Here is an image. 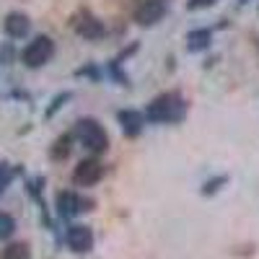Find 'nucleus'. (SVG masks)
Segmentation results:
<instances>
[{
	"mask_svg": "<svg viewBox=\"0 0 259 259\" xmlns=\"http://www.w3.org/2000/svg\"><path fill=\"white\" fill-rule=\"evenodd\" d=\"M182 109H184V104L179 101V96L163 94L156 101L148 104V112L145 114H148L150 122H171V119H179L182 117Z\"/></svg>",
	"mask_w": 259,
	"mask_h": 259,
	"instance_id": "f257e3e1",
	"label": "nucleus"
},
{
	"mask_svg": "<svg viewBox=\"0 0 259 259\" xmlns=\"http://www.w3.org/2000/svg\"><path fill=\"white\" fill-rule=\"evenodd\" d=\"M78 135H80V140H83V145L89 148V150H94V153H101V150H106V133H104V127L99 124V122H94V119H83L80 124H78Z\"/></svg>",
	"mask_w": 259,
	"mask_h": 259,
	"instance_id": "f03ea898",
	"label": "nucleus"
},
{
	"mask_svg": "<svg viewBox=\"0 0 259 259\" xmlns=\"http://www.w3.org/2000/svg\"><path fill=\"white\" fill-rule=\"evenodd\" d=\"M50 57H52V41L47 36H36L24 50V62L29 68H39V65H45Z\"/></svg>",
	"mask_w": 259,
	"mask_h": 259,
	"instance_id": "7ed1b4c3",
	"label": "nucleus"
},
{
	"mask_svg": "<svg viewBox=\"0 0 259 259\" xmlns=\"http://www.w3.org/2000/svg\"><path fill=\"white\" fill-rule=\"evenodd\" d=\"M101 174H104V166H101L96 158H85V161H80V163L75 166L73 182H75L78 187H91V184H96V182L101 179Z\"/></svg>",
	"mask_w": 259,
	"mask_h": 259,
	"instance_id": "20e7f679",
	"label": "nucleus"
},
{
	"mask_svg": "<svg viewBox=\"0 0 259 259\" xmlns=\"http://www.w3.org/2000/svg\"><path fill=\"white\" fill-rule=\"evenodd\" d=\"M163 13H166V6L161 0H143L135 11V21L140 26H150V24H156V21H161Z\"/></svg>",
	"mask_w": 259,
	"mask_h": 259,
	"instance_id": "39448f33",
	"label": "nucleus"
},
{
	"mask_svg": "<svg viewBox=\"0 0 259 259\" xmlns=\"http://www.w3.org/2000/svg\"><path fill=\"white\" fill-rule=\"evenodd\" d=\"M94 244V236L85 226H70L68 228V246L75 251V254H85Z\"/></svg>",
	"mask_w": 259,
	"mask_h": 259,
	"instance_id": "423d86ee",
	"label": "nucleus"
},
{
	"mask_svg": "<svg viewBox=\"0 0 259 259\" xmlns=\"http://www.w3.org/2000/svg\"><path fill=\"white\" fill-rule=\"evenodd\" d=\"M85 200H80L75 192H60L57 194V210H60V215H75V212H80V210H85Z\"/></svg>",
	"mask_w": 259,
	"mask_h": 259,
	"instance_id": "0eeeda50",
	"label": "nucleus"
},
{
	"mask_svg": "<svg viewBox=\"0 0 259 259\" xmlns=\"http://www.w3.org/2000/svg\"><path fill=\"white\" fill-rule=\"evenodd\" d=\"M6 31H8L11 36H16V39L26 36V31H29V18H26L24 13H11V16L6 18Z\"/></svg>",
	"mask_w": 259,
	"mask_h": 259,
	"instance_id": "6e6552de",
	"label": "nucleus"
},
{
	"mask_svg": "<svg viewBox=\"0 0 259 259\" xmlns=\"http://www.w3.org/2000/svg\"><path fill=\"white\" fill-rule=\"evenodd\" d=\"M119 122H122V130L127 135H138L140 133V127H143V119L138 112H119Z\"/></svg>",
	"mask_w": 259,
	"mask_h": 259,
	"instance_id": "1a4fd4ad",
	"label": "nucleus"
},
{
	"mask_svg": "<svg viewBox=\"0 0 259 259\" xmlns=\"http://www.w3.org/2000/svg\"><path fill=\"white\" fill-rule=\"evenodd\" d=\"M78 34L85 36V39H99L104 34V26L99 24L96 18H85L83 24H78Z\"/></svg>",
	"mask_w": 259,
	"mask_h": 259,
	"instance_id": "9d476101",
	"label": "nucleus"
},
{
	"mask_svg": "<svg viewBox=\"0 0 259 259\" xmlns=\"http://www.w3.org/2000/svg\"><path fill=\"white\" fill-rule=\"evenodd\" d=\"M0 259H29V246L26 244H11L3 249Z\"/></svg>",
	"mask_w": 259,
	"mask_h": 259,
	"instance_id": "9b49d317",
	"label": "nucleus"
},
{
	"mask_svg": "<svg viewBox=\"0 0 259 259\" xmlns=\"http://www.w3.org/2000/svg\"><path fill=\"white\" fill-rule=\"evenodd\" d=\"M207 41H210V31L207 29L192 31L189 34V50H202V47H207Z\"/></svg>",
	"mask_w": 259,
	"mask_h": 259,
	"instance_id": "f8f14e48",
	"label": "nucleus"
},
{
	"mask_svg": "<svg viewBox=\"0 0 259 259\" xmlns=\"http://www.w3.org/2000/svg\"><path fill=\"white\" fill-rule=\"evenodd\" d=\"M13 231H16V221L11 218V215L0 212V239H8Z\"/></svg>",
	"mask_w": 259,
	"mask_h": 259,
	"instance_id": "ddd939ff",
	"label": "nucleus"
},
{
	"mask_svg": "<svg viewBox=\"0 0 259 259\" xmlns=\"http://www.w3.org/2000/svg\"><path fill=\"white\" fill-rule=\"evenodd\" d=\"M70 153V138H60L57 143H55V148H52V158H65Z\"/></svg>",
	"mask_w": 259,
	"mask_h": 259,
	"instance_id": "4468645a",
	"label": "nucleus"
},
{
	"mask_svg": "<svg viewBox=\"0 0 259 259\" xmlns=\"http://www.w3.org/2000/svg\"><path fill=\"white\" fill-rule=\"evenodd\" d=\"M8 182H11V171L0 166V192H3V189L8 187Z\"/></svg>",
	"mask_w": 259,
	"mask_h": 259,
	"instance_id": "2eb2a0df",
	"label": "nucleus"
},
{
	"mask_svg": "<svg viewBox=\"0 0 259 259\" xmlns=\"http://www.w3.org/2000/svg\"><path fill=\"white\" fill-rule=\"evenodd\" d=\"M212 0H189V8H200V6H210Z\"/></svg>",
	"mask_w": 259,
	"mask_h": 259,
	"instance_id": "dca6fc26",
	"label": "nucleus"
}]
</instances>
